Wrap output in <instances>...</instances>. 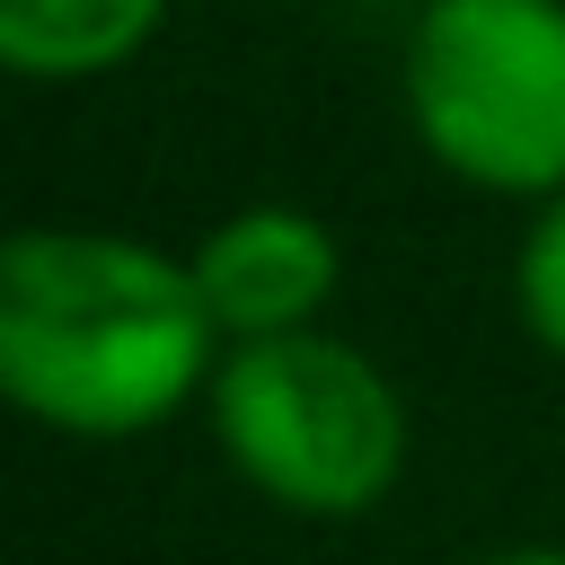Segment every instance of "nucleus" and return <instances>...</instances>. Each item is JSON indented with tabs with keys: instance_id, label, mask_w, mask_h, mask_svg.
<instances>
[{
	"instance_id": "nucleus-3",
	"label": "nucleus",
	"mask_w": 565,
	"mask_h": 565,
	"mask_svg": "<svg viewBox=\"0 0 565 565\" xmlns=\"http://www.w3.org/2000/svg\"><path fill=\"white\" fill-rule=\"evenodd\" d=\"M406 115L450 177L565 194V0H424Z\"/></svg>"
},
{
	"instance_id": "nucleus-6",
	"label": "nucleus",
	"mask_w": 565,
	"mask_h": 565,
	"mask_svg": "<svg viewBox=\"0 0 565 565\" xmlns=\"http://www.w3.org/2000/svg\"><path fill=\"white\" fill-rule=\"evenodd\" d=\"M512 291H521L530 335L565 362V194L539 203V221H530V238H521V265H512Z\"/></svg>"
},
{
	"instance_id": "nucleus-1",
	"label": "nucleus",
	"mask_w": 565,
	"mask_h": 565,
	"mask_svg": "<svg viewBox=\"0 0 565 565\" xmlns=\"http://www.w3.org/2000/svg\"><path fill=\"white\" fill-rule=\"evenodd\" d=\"M212 335L185 256L115 230H18L0 247V388L53 433L168 424L212 380Z\"/></svg>"
},
{
	"instance_id": "nucleus-7",
	"label": "nucleus",
	"mask_w": 565,
	"mask_h": 565,
	"mask_svg": "<svg viewBox=\"0 0 565 565\" xmlns=\"http://www.w3.org/2000/svg\"><path fill=\"white\" fill-rule=\"evenodd\" d=\"M486 565H565V547H512V556H486Z\"/></svg>"
},
{
	"instance_id": "nucleus-2",
	"label": "nucleus",
	"mask_w": 565,
	"mask_h": 565,
	"mask_svg": "<svg viewBox=\"0 0 565 565\" xmlns=\"http://www.w3.org/2000/svg\"><path fill=\"white\" fill-rule=\"evenodd\" d=\"M212 433L230 468L282 512H371L406 468V406L371 353L335 335H265L212 371Z\"/></svg>"
},
{
	"instance_id": "nucleus-4",
	"label": "nucleus",
	"mask_w": 565,
	"mask_h": 565,
	"mask_svg": "<svg viewBox=\"0 0 565 565\" xmlns=\"http://www.w3.org/2000/svg\"><path fill=\"white\" fill-rule=\"evenodd\" d=\"M185 265H194V291H203L212 327L238 335V344H265V335H300L327 309V291L344 274V247L300 203H247V212L212 221V238Z\"/></svg>"
},
{
	"instance_id": "nucleus-5",
	"label": "nucleus",
	"mask_w": 565,
	"mask_h": 565,
	"mask_svg": "<svg viewBox=\"0 0 565 565\" xmlns=\"http://www.w3.org/2000/svg\"><path fill=\"white\" fill-rule=\"evenodd\" d=\"M168 0H0V62L26 79H88L115 71Z\"/></svg>"
}]
</instances>
